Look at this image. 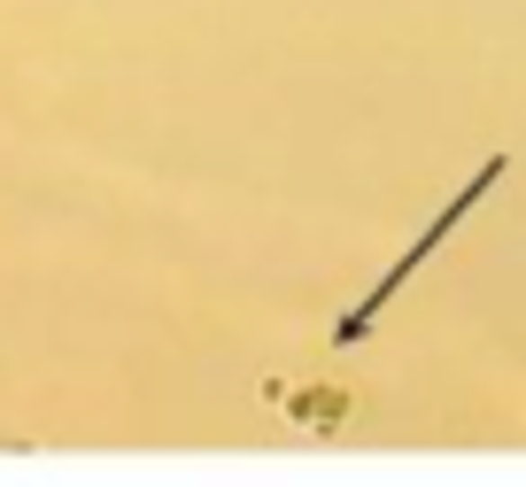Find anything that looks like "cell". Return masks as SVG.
Here are the masks:
<instances>
[{
    "label": "cell",
    "mask_w": 526,
    "mask_h": 487,
    "mask_svg": "<svg viewBox=\"0 0 526 487\" xmlns=\"http://www.w3.org/2000/svg\"><path fill=\"white\" fill-rule=\"evenodd\" d=\"M495 178H504V155H495V163H480V171H472V186H465V194H457V201H449V209L433 217V225H426V240H410V255H403V263H395V271L379 279V287H371V294H364V302H356L349 317H341V341H356V332H371V317H379V310H388V302H395V287H403V279L418 271V263H426V255L441 248L449 233H457V217H472V201H480L487 186H495Z\"/></svg>",
    "instance_id": "obj_1"
}]
</instances>
